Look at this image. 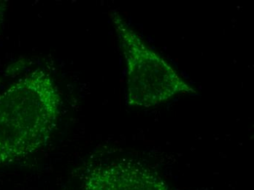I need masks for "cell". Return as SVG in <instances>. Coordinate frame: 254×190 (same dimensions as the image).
Here are the masks:
<instances>
[{
  "label": "cell",
  "instance_id": "6da1fadb",
  "mask_svg": "<svg viewBox=\"0 0 254 190\" xmlns=\"http://www.w3.org/2000/svg\"><path fill=\"white\" fill-rule=\"evenodd\" d=\"M61 105L51 74L39 68L0 95V166L29 157L47 144Z\"/></svg>",
  "mask_w": 254,
  "mask_h": 190
},
{
  "label": "cell",
  "instance_id": "7a4b0ae2",
  "mask_svg": "<svg viewBox=\"0 0 254 190\" xmlns=\"http://www.w3.org/2000/svg\"><path fill=\"white\" fill-rule=\"evenodd\" d=\"M127 64V102L149 108L194 92L163 59L145 45L116 11L110 13Z\"/></svg>",
  "mask_w": 254,
  "mask_h": 190
},
{
  "label": "cell",
  "instance_id": "3957f363",
  "mask_svg": "<svg viewBox=\"0 0 254 190\" xmlns=\"http://www.w3.org/2000/svg\"><path fill=\"white\" fill-rule=\"evenodd\" d=\"M82 190H167L156 176L133 163L95 167L86 173Z\"/></svg>",
  "mask_w": 254,
  "mask_h": 190
}]
</instances>
